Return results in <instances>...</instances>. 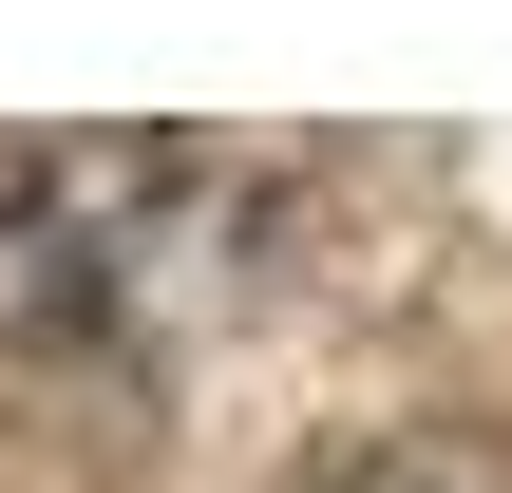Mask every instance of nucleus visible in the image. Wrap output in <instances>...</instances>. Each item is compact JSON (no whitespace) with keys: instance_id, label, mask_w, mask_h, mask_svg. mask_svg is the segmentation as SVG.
Instances as JSON below:
<instances>
[{"instance_id":"nucleus-1","label":"nucleus","mask_w":512,"mask_h":493,"mask_svg":"<svg viewBox=\"0 0 512 493\" xmlns=\"http://www.w3.org/2000/svg\"><path fill=\"white\" fill-rule=\"evenodd\" d=\"M304 493H512V456H494V437H437V418H399V437H342Z\"/></svg>"}]
</instances>
